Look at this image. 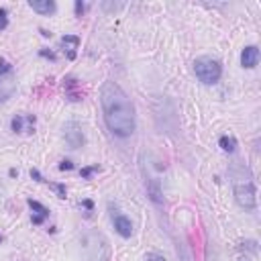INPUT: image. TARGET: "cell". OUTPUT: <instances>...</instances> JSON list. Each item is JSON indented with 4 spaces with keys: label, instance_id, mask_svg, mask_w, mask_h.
Masks as SVG:
<instances>
[{
    "label": "cell",
    "instance_id": "obj_1",
    "mask_svg": "<svg viewBox=\"0 0 261 261\" xmlns=\"http://www.w3.org/2000/svg\"><path fill=\"white\" fill-rule=\"evenodd\" d=\"M104 123L113 135L129 137L135 130V104L117 82H104L100 90Z\"/></svg>",
    "mask_w": 261,
    "mask_h": 261
},
{
    "label": "cell",
    "instance_id": "obj_2",
    "mask_svg": "<svg viewBox=\"0 0 261 261\" xmlns=\"http://www.w3.org/2000/svg\"><path fill=\"white\" fill-rule=\"evenodd\" d=\"M233 190H235V200H237L239 206L245 208V210H253L255 208V204H257L255 184H253L251 176L247 173V169H241L239 173H235Z\"/></svg>",
    "mask_w": 261,
    "mask_h": 261
},
{
    "label": "cell",
    "instance_id": "obj_3",
    "mask_svg": "<svg viewBox=\"0 0 261 261\" xmlns=\"http://www.w3.org/2000/svg\"><path fill=\"white\" fill-rule=\"evenodd\" d=\"M194 72L202 84H216L223 76V65L212 57H198L194 61Z\"/></svg>",
    "mask_w": 261,
    "mask_h": 261
},
{
    "label": "cell",
    "instance_id": "obj_4",
    "mask_svg": "<svg viewBox=\"0 0 261 261\" xmlns=\"http://www.w3.org/2000/svg\"><path fill=\"white\" fill-rule=\"evenodd\" d=\"M63 137H65V143H68L72 149H78L84 145V133H82V127L78 123H65L63 125Z\"/></svg>",
    "mask_w": 261,
    "mask_h": 261
},
{
    "label": "cell",
    "instance_id": "obj_5",
    "mask_svg": "<svg viewBox=\"0 0 261 261\" xmlns=\"http://www.w3.org/2000/svg\"><path fill=\"white\" fill-rule=\"evenodd\" d=\"M16 90V78L12 72L4 74V76H0V102H4L8 100Z\"/></svg>",
    "mask_w": 261,
    "mask_h": 261
},
{
    "label": "cell",
    "instance_id": "obj_6",
    "mask_svg": "<svg viewBox=\"0 0 261 261\" xmlns=\"http://www.w3.org/2000/svg\"><path fill=\"white\" fill-rule=\"evenodd\" d=\"M113 223H115V229L121 237L129 239L133 235V223H130V219H127L125 214H113Z\"/></svg>",
    "mask_w": 261,
    "mask_h": 261
},
{
    "label": "cell",
    "instance_id": "obj_7",
    "mask_svg": "<svg viewBox=\"0 0 261 261\" xmlns=\"http://www.w3.org/2000/svg\"><path fill=\"white\" fill-rule=\"evenodd\" d=\"M257 63H259V49L255 45L245 47L241 51V65H243V68H247V70H251V68H255Z\"/></svg>",
    "mask_w": 261,
    "mask_h": 261
},
{
    "label": "cell",
    "instance_id": "obj_8",
    "mask_svg": "<svg viewBox=\"0 0 261 261\" xmlns=\"http://www.w3.org/2000/svg\"><path fill=\"white\" fill-rule=\"evenodd\" d=\"M61 47H63L65 55H68V59H74L76 51L80 47V37L78 35H65V37H61Z\"/></svg>",
    "mask_w": 261,
    "mask_h": 261
},
{
    "label": "cell",
    "instance_id": "obj_9",
    "mask_svg": "<svg viewBox=\"0 0 261 261\" xmlns=\"http://www.w3.org/2000/svg\"><path fill=\"white\" fill-rule=\"evenodd\" d=\"M29 206H31V210H33V223H35V225H41V223L49 216V210L43 206L41 202H37V200H29Z\"/></svg>",
    "mask_w": 261,
    "mask_h": 261
},
{
    "label": "cell",
    "instance_id": "obj_10",
    "mask_svg": "<svg viewBox=\"0 0 261 261\" xmlns=\"http://www.w3.org/2000/svg\"><path fill=\"white\" fill-rule=\"evenodd\" d=\"M29 6L39 12V14H51L55 12V2H51V0H31Z\"/></svg>",
    "mask_w": 261,
    "mask_h": 261
},
{
    "label": "cell",
    "instance_id": "obj_11",
    "mask_svg": "<svg viewBox=\"0 0 261 261\" xmlns=\"http://www.w3.org/2000/svg\"><path fill=\"white\" fill-rule=\"evenodd\" d=\"M219 145H221L223 151H227V153H233V151L237 149V139L231 137V135H223L221 141H219Z\"/></svg>",
    "mask_w": 261,
    "mask_h": 261
},
{
    "label": "cell",
    "instance_id": "obj_12",
    "mask_svg": "<svg viewBox=\"0 0 261 261\" xmlns=\"http://www.w3.org/2000/svg\"><path fill=\"white\" fill-rule=\"evenodd\" d=\"M149 194H151V200H153L155 204H161V192H159V184L155 182V180H151V184H149Z\"/></svg>",
    "mask_w": 261,
    "mask_h": 261
},
{
    "label": "cell",
    "instance_id": "obj_13",
    "mask_svg": "<svg viewBox=\"0 0 261 261\" xmlns=\"http://www.w3.org/2000/svg\"><path fill=\"white\" fill-rule=\"evenodd\" d=\"M65 86L70 88V90H68L70 100H80V98H82V94H80V92H76V86H78V84H76V80H68V82H65Z\"/></svg>",
    "mask_w": 261,
    "mask_h": 261
},
{
    "label": "cell",
    "instance_id": "obj_14",
    "mask_svg": "<svg viewBox=\"0 0 261 261\" xmlns=\"http://www.w3.org/2000/svg\"><path fill=\"white\" fill-rule=\"evenodd\" d=\"M23 123H25L23 117H14L12 119V130H14V133H20V130H23Z\"/></svg>",
    "mask_w": 261,
    "mask_h": 261
},
{
    "label": "cell",
    "instance_id": "obj_15",
    "mask_svg": "<svg viewBox=\"0 0 261 261\" xmlns=\"http://www.w3.org/2000/svg\"><path fill=\"white\" fill-rule=\"evenodd\" d=\"M94 171H98V165H92V167H84V169H82V178H90Z\"/></svg>",
    "mask_w": 261,
    "mask_h": 261
},
{
    "label": "cell",
    "instance_id": "obj_16",
    "mask_svg": "<svg viewBox=\"0 0 261 261\" xmlns=\"http://www.w3.org/2000/svg\"><path fill=\"white\" fill-rule=\"evenodd\" d=\"M53 190L59 194V198H65V186H59V184H51Z\"/></svg>",
    "mask_w": 261,
    "mask_h": 261
},
{
    "label": "cell",
    "instance_id": "obj_17",
    "mask_svg": "<svg viewBox=\"0 0 261 261\" xmlns=\"http://www.w3.org/2000/svg\"><path fill=\"white\" fill-rule=\"evenodd\" d=\"M145 261H165L161 255H157V253H149L147 257H145Z\"/></svg>",
    "mask_w": 261,
    "mask_h": 261
},
{
    "label": "cell",
    "instance_id": "obj_18",
    "mask_svg": "<svg viewBox=\"0 0 261 261\" xmlns=\"http://www.w3.org/2000/svg\"><path fill=\"white\" fill-rule=\"evenodd\" d=\"M72 167H74V163H72V161H68V159L59 163V169H72Z\"/></svg>",
    "mask_w": 261,
    "mask_h": 261
},
{
    "label": "cell",
    "instance_id": "obj_19",
    "mask_svg": "<svg viewBox=\"0 0 261 261\" xmlns=\"http://www.w3.org/2000/svg\"><path fill=\"white\" fill-rule=\"evenodd\" d=\"M31 178H35L37 182H43V178H41V173H39L37 169H31Z\"/></svg>",
    "mask_w": 261,
    "mask_h": 261
},
{
    "label": "cell",
    "instance_id": "obj_20",
    "mask_svg": "<svg viewBox=\"0 0 261 261\" xmlns=\"http://www.w3.org/2000/svg\"><path fill=\"white\" fill-rule=\"evenodd\" d=\"M84 8H86V4H82V2H76V12H78V14H82V12H84Z\"/></svg>",
    "mask_w": 261,
    "mask_h": 261
},
{
    "label": "cell",
    "instance_id": "obj_21",
    "mask_svg": "<svg viewBox=\"0 0 261 261\" xmlns=\"http://www.w3.org/2000/svg\"><path fill=\"white\" fill-rule=\"evenodd\" d=\"M0 243H2V235H0Z\"/></svg>",
    "mask_w": 261,
    "mask_h": 261
},
{
    "label": "cell",
    "instance_id": "obj_22",
    "mask_svg": "<svg viewBox=\"0 0 261 261\" xmlns=\"http://www.w3.org/2000/svg\"><path fill=\"white\" fill-rule=\"evenodd\" d=\"M243 261H249V259H243Z\"/></svg>",
    "mask_w": 261,
    "mask_h": 261
}]
</instances>
